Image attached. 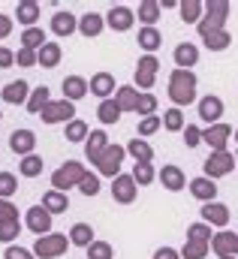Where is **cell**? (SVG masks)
Returning <instances> with one entry per match:
<instances>
[{
  "instance_id": "6da1fadb",
  "label": "cell",
  "mask_w": 238,
  "mask_h": 259,
  "mask_svg": "<svg viewBox=\"0 0 238 259\" xmlns=\"http://www.w3.org/2000/svg\"><path fill=\"white\" fill-rule=\"evenodd\" d=\"M169 100L175 103V109H184V106L196 103V72L193 69H172V75H169Z\"/></svg>"
},
{
  "instance_id": "7a4b0ae2",
  "label": "cell",
  "mask_w": 238,
  "mask_h": 259,
  "mask_svg": "<svg viewBox=\"0 0 238 259\" xmlns=\"http://www.w3.org/2000/svg\"><path fill=\"white\" fill-rule=\"evenodd\" d=\"M226 18H229V3L226 0H208L205 3V15L196 24L199 36H208L214 30H226Z\"/></svg>"
},
{
  "instance_id": "3957f363",
  "label": "cell",
  "mask_w": 238,
  "mask_h": 259,
  "mask_svg": "<svg viewBox=\"0 0 238 259\" xmlns=\"http://www.w3.org/2000/svg\"><path fill=\"white\" fill-rule=\"evenodd\" d=\"M85 175H88V169H85L78 160H66L60 169H55V172H52V190L66 193L69 187H78V184L85 181Z\"/></svg>"
},
{
  "instance_id": "277c9868",
  "label": "cell",
  "mask_w": 238,
  "mask_h": 259,
  "mask_svg": "<svg viewBox=\"0 0 238 259\" xmlns=\"http://www.w3.org/2000/svg\"><path fill=\"white\" fill-rule=\"evenodd\" d=\"M69 247V235H60V232H49L43 238L33 241V256L36 259H58L66 253Z\"/></svg>"
},
{
  "instance_id": "5b68a950",
  "label": "cell",
  "mask_w": 238,
  "mask_h": 259,
  "mask_svg": "<svg viewBox=\"0 0 238 259\" xmlns=\"http://www.w3.org/2000/svg\"><path fill=\"white\" fill-rule=\"evenodd\" d=\"M235 166H238V163H235V154H229V151L208 154V160L202 163V169H205V178H211V181H217V178L229 175Z\"/></svg>"
},
{
  "instance_id": "8992f818",
  "label": "cell",
  "mask_w": 238,
  "mask_h": 259,
  "mask_svg": "<svg viewBox=\"0 0 238 259\" xmlns=\"http://www.w3.org/2000/svg\"><path fill=\"white\" fill-rule=\"evenodd\" d=\"M43 124H72L75 121V103L69 100H52L43 112H39Z\"/></svg>"
},
{
  "instance_id": "52a82bcc",
  "label": "cell",
  "mask_w": 238,
  "mask_h": 259,
  "mask_svg": "<svg viewBox=\"0 0 238 259\" xmlns=\"http://www.w3.org/2000/svg\"><path fill=\"white\" fill-rule=\"evenodd\" d=\"M124 157H127V148H121V145H109L106 151H103V157H100V163H97V172L100 175H109L112 181L121 175V163H124Z\"/></svg>"
},
{
  "instance_id": "ba28073f",
  "label": "cell",
  "mask_w": 238,
  "mask_h": 259,
  "mask_svg": "<svg viewBox=\"0 0 238 259\" xmlns=\"http://www.w3.org/2000/svg\"><path fill=\"white\" fill-rule=\"evenodd\" d=\"M157 72H160V61H157L154 55H145V58H139V64H136V84L142 88V94H148V91L154 88V81H157Z\"/></svg>"
},
{
  "instance_id": "9c48e42d",
  "label": "cell",
  "mask_w": 238,
  "mask_h": 259,
  "mask_svg": "<svg viewBox=\"0 0 238 259\" xmlns=\"http://www.w3.org/2000/svg\"><path fill=\"white\" fill-rule=\"evenodd\" d=\"M52 217H55V214H49L43 205H33V208H27V214H24V226H27L36 238H43V235L52 232Z\"/></svg>"
},
{
  "instance_id": "30bf717a",
  "label": "cell",
  "mask_w": 238,
  "mask_h": 259,
  "mask_svg": "<svg viewBox=\"0 0 238 259\" xmlns=\"http://www.w3.org/2000/svg\"><path fill=\"white\" fill-rule=\"evenodd\" d=\"M229 139H232V127H229L226 121H220V124H214V127L202 130V142L211 148V154H217V151H226Z\"/></svg>"
},
{
  "instance_id": "8fae6325",
  "label": "cell",
  "mask_w": 238,
  "mask_h": 259,
  "mask_svg": "<svg viewBox=\"0 0 238 259\" xmlns=\"http://www.w3.org/2000/svg\"><path fill=\"white\" fill-rule=\"evenodd\" d=\"M196 112H199V118H202L208 127H214V124H220V118H223V100L214 97V94H208V97H202V100L196 103Z\"/></svg>"
},
{
  "instance_id": "7c38bea8",
  "label": "cell",
  "mask_w": 238,
  "mask_h": 259,
  "mask_svg": "<svg viewBox=\"0 0 238 259\" xmlns=\"http://www.w3.org/2000/svg\"><path fill=\"white\" fill-rule=\"evenodd\" d=\"M136 193H139V184L133 181V175H118L112 181V199L118 205H133L136 202Z\"/></svg>"
},
{
  "instance_id": "4fadbf2b",
  "label": "cell",
  "mask_w": 238,
  "mask_h": 259,
  "mask_svg": "<svg viewBox=\"0 0 238 259\" xmlns=\"http://www.w3.org/2000/svg\"><path fill=\"white\" fill-rule=\"evenodd\" d=\"M9 148H12V154H18L21 160L30 157V154L36 151V133H33V130H15V133L9 136Z\"/></svg>"
},
{
  "instance_id": "5bb4252c",
  "label": "cell",
  "mask_w": 238,
  "mask_h": 259,
  "mask_svg": "<svg viewBox=\"0 0 238 259\" xmlns=\"http://www.w3.org/2000/svg\"><path fill=\"white\" fill-rule=\"evenodd\" d=\"M202 223H208V226H217L220 232L226 229V223H229V208L223 205V202H208V205H202Z\"/></svg>"
},
{
  "instance_id": "9a60e30c",
  "label": "cell",
  "mask_w": 238,
  "mask_h": 259,
  "mask_svg": "<svg viewBox=\"0 0 238 259\" xmlns=\"http://www.w3.org/2000/svg\"><path fill=\"white\" fill-rule=\"evenodd\" d=\"M211 250L217 253V259H223V256H238V232H229V229L217 232V235L211 238Z\"/></svg>"
},
{
  "instance_id": "2e32d148",
  "label": "cell",
  "mask_w": 238,
  "mask_h": 259,
  "mask_svg": "<svg viewBox=\"0 0 238 259\" xmlns=\"http://www.w3.org/2000/svg\"><path fill=\"white\" fill-rule=\"evenodd\" d=\"M30 84L24 81V78H15V81H9L3 91H0V97H3V103H9V106H21V103H27L30 100Z\"/></svg>"
},
{
  "instance_id": "e0dca14e",
  "label": "cell",
  "mask_w": 238,
  "mask_h": 259,
  "mask_svg": "<svg viewBox=\"0 0 238 259\" xmlns=\"http://www.w3.org/2000/svg\"><path fill=\"white\" fill-rule=\"evenodd\" d=\"M157 178H160V184H163L166 190H172V193H178V190L187 187V175L181 172V166H175V163H166V166L157 172Z\"/></svg>"
},
{
  "instance_id": "ac0fdd59",
  "label": "cell",
  "mask_w": 238,
  "mask_h": 259,
  "mask_svg": "<svg viewBox=\"0 0 238 259\" xmlns=\"http://www.w3.org/2000/svg\"><path fill=\"white\" fill-rule=\"evenodd\" d=\"M106 24H109L112 30H118V33H127V30L136 24V12L127 9V6H112L109 15H106Z\"/></svg>"
},
{
  "instance_id": "d6986e66",
  "label": "cell",
  "mask_w": 238,
  "mask_h": 259,
  "mask_svg": "<svg viewBox=\"0 0 238 259\" xmlns=\"http://www.w3.org/2000/svg\"><path fill=\"white\" fill-rule=\"evenodd\" d=\"M91 94L100 97V103H103V100H112V94H118L115 75H112V72H97V75H91Z\"/></svg>"
},
{
  "instance_id": "ffe728a7",
  "label": "cell",
  "mask_w": 238,
  "mask_h": 259,
  "mask_svg": "<svg viewBox=\"0 0 238 259\" xmlns=\"http://www.w3.org/2000/svg\"><path fill=\"white\" fill-rule=\"evenodd\" d=\"M112 142H109V136L103 133V130H91V136H88V142H85V157L91 160V163H100V157H103V151L109 148Z\"/></svg>"
},
{
  "instance_id": "44dd1931",
  "label": "cell",
  "mask_w": 238,
  "mask_h": 259,
  "mask_svg": "<svg viewBox=\"0 0 238 259\" xmlns=\"http://www.w3.org/2000/svg\"><path fill=\"white\" fill-rule=\"evenodd\" d=\"M60 88H63V100L75 103V100H82V97L91 91V81L82 78V75H66V78L60 81Z\"/></svg>"
},
{
  "instance_id": "7402d4cb",
  "label": "cell",
  "mask_w": 238,
  "mask_h": 259,
  "mask_svg": "<svg viewBox=\"0 0 238 259\" xmlns=\"http://www.w3.org/2000/svg\"><path fill=\"white\" fill-rule=\"evenodd\" d=\"M190 193L196 196L202 205H208V202H217V184H214L211 178L199 175V178H193V181H190Z\"/></svg>"
},
{
  "instance_id": "603a6c76",
  "label": "cell",
  "mask_w": 238,
  "mask_h": 259,
  "mask_svg": "<svg viewBox=\"0 0 238 259\" xmlns=\"http://www.w3.org/2000/svg\"><path fill=\"white\" fill-rule=\"evenodd\" d=\"M15 18H18V24H24V30H27V27H36L39 3H36V0H18V6H15Z\"/></svg>"
},
{
  "instance_id": "cb8c5ba5",
  "label": "cell",
  "mask_w": 238,
  "mask_h": 259,
  "mask_svg": "<svg viewBox=\"0 0 238 259\" xmlns=\"http://www.w3.org/2000/svg\"><path fill=\"white\" fill-rule=\"evenodd\" d=\"M103 27H106V15H100V12H88V15L78 18V33L88 36V39L91 36H100Z\"/></svg>"
},
{
  "instance_id": "d4e9b609",
  "label": "cell",
  "mask_w": 238,
  "mask_h": 259,
  "mask_svg": "<svg viewBox=\"0 0 238 259\" xmlns=\"http://www.w3.org/2000/svg\"><path fill=\"white\" fill-rule=\"evenodd\" d=\"M78 30V18L72 12H55L52 15V33L55 36H69Z\"/></svg>"
},
{
  "instance_id": "484cf974",
  "label": "cell",
  "mask_w": 238,
  "mask_h": 259,
  "mask_svg": "<svg viewBox=\"0 0 238 259\" xmlns=\"http://www.w3.org/2000/svg\"><path fill=\"white\" fill-rule=\"evenodd\" d=\"M172 58H175V69H190V66H196V61H199V49L193 42H181V46H175Z\"/></svg>"
},
{
  "instance_id": "4316f807",
  "label": "cell",
  "mask_w": 238,
  "mask_h": 259,
  "mask_svg": "<svg viewBox=\"0 0 238 259\" xmlns=\"http://www.w3.org/2000/svg\"><path fill=\"white\" fill-rule=\"evenodd\" d=\"M97 238H94V226L91 223H75L72 229H69V244H75V247H91Z\"/></svg>"
},
{
  "instance_id": "83f0119b",
  "label": "cell",
  "mask_w": 238,
  "mask_h": 259,
  "mask_svg": "<svg viewBox=\"0 0 238 259\" xmlns=\"http://www.w3.org/2000/svg\"><path fill=\"white\" fill-rule=\"evenodd\" d=\"M178 12H181V21L184 24H199L202 15H205V3L202 0H184L178 6Z\"/></svg>"
},
{
  "instance_id": "f1b7e54d",
  "label": "cell",
  "mask_w": 238,
  "mask_h": 259,
  "mask_svg": "<svg viewBox=\"0 0 238 259\" xmlns=\"http://www.w3.org/2000/svg\"><path fill=\"white\" fill-rule=\"evenodd\" d=\"M139 91L133 88V84H121L118 94H115V103L121 106V112H136V106H139Z\"/></svg>"
},
{
  "instance_id": "f546056e",
  "label": "cell",
  "mask_w": 238,
  "mask_h": 259,
  "mask_svg": "<svg viewBox=\"0 0 238 259\" xmlns=\"http://www.w3.org/2000/svg\"><path fill=\"white\" fill-rule=\"evenodd\" d=\"M60 42H46L39 52H36V61H39V66L43 69H55V66L60 64Z\"/></svg>"
},
{
  "instance_id": "4dcf8cb0",
  "label": "cell",
  "mask_w": 238,
  "mask_h": 259,
  "mask_svg": "<svg viewBox=\"0 0 238 259\" xmlns=\"http://www.w3.org/2000/svg\"><path fill=\"white\" fill-rule=\"evenodd\" d=\"M127 154H130L136 163H151V160H154V148H151L145 139H130V145H127Z\"/></svg>"
},
{
  "instance_id": "1f68e13d",
  "label": "cell",
  "mask_w": 238,
  "mask_h": 259,
  "mask_svg": "<svg viewBox=\"0 0 238 259\" xmlns=\"http://www.w3.org/2000/svg\"><path fill=\"white\" fill-rule=\"evenodd\" d=\"M43 208H46L49 214H63V211L69 208V196L60 193V190H49V193L43 196Z\"/></svg>"
},
{
  "instance_id": "d6a6232c",
  "label": "cell",
  "mask_w": 238,
  "mask_h": 259,
  "mask_svg": "<svg viewBox=\"0 0 238 259\" xmlns=\"http://www.w3.org/2000/svg\"><path fill=\"white\" fill-rule=\"evenodd\" d=\"M136 42H139V46H142V49H145L148 55H154V52H157V49L163 46V36H160V30H157V27H142V30H139V39H136Z\"/></svg>"
},
{
  "instance_id": "836d02e7",
  "label": "cell",
  "mask_w": 238,
  "mask_h": 259,
  "mask_svg": "<svg viewBox=\"0 0 238 259\" xmlns=\"http://www.w3.org/2000/svg\"><path fill=\"white\" fill-rule=\"evenodd\" d=\"M160 9H163V6H160L157 0H142V3H139V21H142L145 27H154L157 18H160Z\"/></svg>"
},
{
  "instance_id": "e575fe53",
  "label": "cell",
  "mask_w": 238,
  "mask_h": 259,
  "mask_svg": "<svg viewBox=\"0 0 238 259\" xmlns=\"http://www.w3.org/2000/svg\"><path fill=\"white\" fill-rule=\"evenodd\" d=\"M46 42H49V39H46V30H43V27H27V30L21 33V49L39 52V49H43Z\"/></svg>"
},
{
  "instance_id": "d590c367",
  "label": "cell",
  "mask_w": 238,
  "mask_h": 259,
  "mask_svg": "<svg viewBox=\"0 0 238 259\" xmlns=\"http://www.w3.org/2000/svg\"><path fill=\"white\" fill-rule=\"evenodd\" d=\"M202 42H205L208 52H226L229 42H232V33H229V30H214V33L202 36Z\"/></svg>"
},
{
  "instance_id": "8d00e7d4",
  "label": "cell",
  "mask_w": 238,
  "mask_h": 259,
  "mask_svg": "<svg viewBox=\"0 0 238 259\" xmlns=\"http://www.w3.org/2000/svg\"><path fill=\"white\" fill-rule=\"evenodd\" d=\"M49 103H52V91H49L46 84H39V88L30 94V100H27V112H30V115H39Z\"/></svg>"
},
{
  "instance_id": "74e56055",
  "label": "cell",
  "mask_w": 238,
  "mask_h": 259,
  "mask_svg": "<svg viewBox=\"0 0 238 259\" xmlns=\"http://www.w3.org/2000/svg\"><path fill=\"white\" fill-rule=\"evenodd\" d=\"M97 118H100L103 124H118L121 121V106L115 103V97H112V100H103V103L97 106Z\"/></svg>"
},
{
  "instance_id": "f35d334b",
  "label": "cell",
  "mask_w": 238,
  "mask_h": 259,
  "mask_svg": "<svg viewBox=\"0 0 238 259\" xmlns=\"http://www.w3.org/2000/svg\"><path fill=\"white\" fill-rule=\"evenodd\" d=\"M43 169H46V163H43V157H36V154L24 157V160L18 163V172H21L24 178H36V175H43Z\"/></svg>"
},
{
  "instance_id": "ab89813d",
  "label": "cell",
  "mask_w": 238,
  "mask_h": 259,
  "mask_svg": "<svg viewBox=\"0 0 238 259\" xmlns=\"http://www.w3.org/2000/svg\"><path fill=\"white\" fill-rule=\"evenodd\" d=\"M154 178H157L154 163H133V181H136L139 187H148Z\"/></svg>"
},
{
  "instance_id": "60d3db41",
  "label": "cell",
  "mask_w": 238,
  "mask_h": 259,
  "mask_svg": "<svg viewBox=\"0 0 238 259\" xmlns=\"http://www.w3.org/2000/svg\"><path fill=\"white\" fill-rule=\"evenodd\" d=\"M208 250H211V244H205V241H184L181 259H205Z\"/></svg>"
},
{
  "instance_id": "b9f144b4",
  "label": "cell",
  "mask_w": 238,
  "mask_h": 259,
  "mask_svg": "<svg viewBox=\"0 0 238 259\" xmlns=\"http://www.w3.org/2000/svg\"><path fill=\"white\" fill-rule=\"evenodd\" d=\"M211 238L214 235H211V226L208 223L199 220V223H190L187 226V241H205V244H211Z\"/></svg>"
},
{
  "instance_id": "7bdbcfd3",
  "label": "cell",
  "mask_w": 238,
  "mask_h": 259,
  "mask_svg": "<svg viewBox=\"0 0 238 259\" xmlns=\"http://www.w3.org/2000/svg\"><path fill=\"white\" fill-rule=\"evenodd\" d=\"M163 127L169 130V133H184V112L181 109H166L163 112Z\"/></svg>"
},
{
  "instance_id": "ee69618b",
  "label": "cell",
  "mask_w": 238,
  "mask_h": 259,
  "mask_svg": "<svg viewBox=\"0 0 238 259\" xmlns=\"http://www.w3.org/2000/svg\"><path fill=\"white\" fill-rule=\"evenodd\" d=\"M88 136H91V133H88V124L75 118L72 124H66V136H63V139H66V142H88Z\"/></svg>"
},
{
  "instance_id": "f6af8a7d",
  "label": "cell",
  "mask_w": 238,
  "mask_h": 259,
  "mask_svg": "<svg viewBox=\"0 0 238 259\" xmlns=\"http://www.w3.org/2000/svg\"><path fill=\"white\" fill-rule=\"evenodd\" d=\"M18 193V178L12 172H0V199H12Z\"/></svg>"
},
{
  "instance_id": "bcb514c9",
  "label": "cell",
  "mask_w": 238,
  "mask_h": 259,
  "mask_svg": "<svg viewBox=\"0 0 238 259\" xmlns=\"http://www.w3.org/2000/svg\"><path fill=\"white\" fill-rule=\"evenodd\" d=\"M88 259H115V247L109 241H94L88 247Z\"/></svg>"
},
{
  "instance_id": "7dc6e473",
  "label": "cell",
  "mask_w": 238,
  "mask_h": 259,
  "mask_svg": "<svg viewBox=\"0 0 238 259\" xmlns=\"http://www.w3.org/2000/svg\"><path fill=\"white\" fill-rule=\"evenodd\" d=\"M136 115H142V118L157 115V97L154 94H142L139 97V106H136Z\"/></svg>"
},
{
  "instance_id": "c3c4849f",
  "label": "cell",
  "mask_w": 238,
  "mask_h": 259,
  "mask_svg": "<svg viewBox=\"0 0 238 259\" xmlns=\"http://www.w3.org/2000/svg\"><path fill=\"white\" fill-rule=\"evenodd\" d=\"M18 232H21V220L0 223V241H3V244H9V247H12V241L18 238Z\"/></svg>"
},
{
  "instance_id": "681fc988",
  "label": "cell",
  "mask_w": 238,
  "mask_h": 259,
  "mask_svg": "<svg viewBox=\"0 0 238 259\" xmlns=\"http://www.w3.org/2000/svg\"><path fill=\"white\" fill-rule=\"evenodd\" d=\"M160 127H163V118H160V115L142 118V121H139V136H142V139H148V136H154Z\"/></svg>"
},
{
  "instance_id": "f907efd6",
  "label": "cell",
  "mask_w": 238,
  "mask_h": 259,
  "mask_svg": "<svg viewBox=\"0 0 238 259\" xmlns=\"http://www.w3.org/2000/svg\"><path fill=\"white\" fill-rule=\"evenodd\" d=\"M78 190H82L85 196H97V193H100V175L88 172V175H85V181L78 184Z\"/></svg>"
},
{
  "instance_id": "816d5d0a",
  "label": "cell",
  "mask_w": 238,
  "mask_h": 259,
  "mask_svg": "<svg viewBox=\"0 0 238 259\" xmlns=\"http://www.w3.org/2000/svg\"><path fill=\"white\" fill-rule=\"evenodd\" d=\"M199 142H202V130L196 127V124H187V127H184V145H187V148H196Z\"/></svg>"
},
{
  "instance_id": "f5cc1de1",
  "label": "cell",
  "mask_w": 238,
  "mask_h": 259,
  "mask_svg": "<svg viewBox=\"0 0 238 259\" xmlns=\"http://www.w3.org/2000/svg\"><path fill=\"white\" fill-rule=\"evenodd\" d=\"M9 220H18V208L9 199H0V223H9Z\"/></svg>"
},
{
  "instance_id": "db71d44e",
  "label": "cell",
  "mask_w": 238,
  "mask_h": 259,
  "mask_svg": "<svg viewBox=\"0 0 238 259\" xmlns=\"http://www.w3.org/2000/svg\"><path fill=\"white\" fill-rule=\"evenodd\" d=\"M15 64L18 66H39V61H36V52H30V49H18V52H15Z\"/></svg>"
},
{
  "instance_id": "11a10c76",
  "label": "cell",
  "mask_w": 238,
  "mask_h": 259,
  "mask_svg": "<svg viewBox=\"0 0 238 259\" xmlns=\"http://www.w3.org/2000/svg\"><path fill=\"white\" fill-rule=\"evenodd\" d=\"M3 259H33V250H24V247H6V253H3Z\"/></svg>"
},
{
  "instance_id": "9f6ffc18",
  "label": "cell",
  "mask_w": 238,
  "mask_h": 259,
  "mask_svg": "<svg viewBox=\"0 0 238 259\" xmlns=\"http://www.w3.org/2000/svg\"><path fill=\"white\" fill-rule=\"evenodd\" d=\"M9 66H15V52L0 46V69H9Z\"/></svg>"
},
{
  "instance_id": "6f0895ef",
  "label": "cell",
  "mask_w": 238,
  "mask_h": 259,
  "mask_svg": "<svg viewBox=\"0 0 238 259\" xmlns=\"http://www.w3.org/2000/svg\"><path fill=\"white\" fill-rule=\"evenodd\" d=\"M154 259H181V250H175V247H157Z\"/></svg>"
},
{
  "instance_id": "680465c9",
  "label": "cell",
  "mask_w": 238,
  "mask_h": 259,
  "mask_svg": "<svg viewBox=\"0 0 238 259\" xmlns=\"http://www.w3.org/2000/svg\"><path fill=\"white\" fill-rule=\"evenodd\" d=\"M9 33H12V18H9V15H3V12H0V39H6V36H9Z\"/></svg>"
},
{
  "instance_id": "91938a15",
  "label": "cell",
  "mask_w": 238,
  "mask_h": 259,
  "mask_svg": "<svg viewBox=\"0 0 238 259\" xmlns=\"http://www.w3.org/2000/svg\"><path fill=\"white\" fill-rule=\"evenodd\" d=\"M235 142H238V130H235Z\"/></svg>"
},
{
  "instance_id": "94428289",
  "label": "cell",
  "mask_w": 238,
  "mask_h": 259,
  "mask_svg": "<svg viewBox=\"0 0 238 259\" xmlns=\"http://www.w3.org/2000/svg\"><path fill=\"white\" fill-rule=\"evenodd\" d=\"M223 259H235V256H223Z\"/></svg>"
},
{
  "instance_id": "6125c7cd",
  "label": "cell",
  "mask_w": 238,
  "mask_h": 259,
  "mask_svg": "<svg viewBox=\"0 0 238 259\" xmlns=\"http://www.w3.org/2000/svg\"><path fill=\"white\" fill-rule=\"evenodd\" d=\"M0 121H3V112H0Z\"/></svg>"
},
{
  "instance_id": "be15d7a7",
  "label": "cell",
  "mask_w": 238,
  "mask_h": 259,
  "mask_svg": "<svg viewBox=\"0 0 238 259\" xmlns=\"http://www.w3.org/2000/svg\"><path fill=\"white\" fill-rule=\"evenodd\" d=\"M235 163H238V154H235Z\"/></svg>"
},
{
  "instance_id": "e7e4bbea",
  "label": "cell",
  "mask_w": 238,
  "mask_h": 259,
  "mask_svg": "<svg viewBox=\"0 0 238 259\" xmlns=\"http://www.w3.org/2000/svg\"><path fill=\"white\" fill-rule=\"evenodd\" d=\"M0 91H3V88H0Z\"/></svg>"
}]
</instances>
